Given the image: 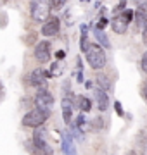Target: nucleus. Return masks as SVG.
Listing matches in <instances>:
<instances>
[{"label":"nucleus","instance_id":"f257e3e1","mask_svg":"<svg viewBox=\"0 0 147 155\" xmlns=\"http://www.w3.org/2000/svg\"><path fill=\"white\" fill-rule=\"evenodd\" d=\"M85 59L88 62V66L94 69V71H101L104 69L106 62H108V57H106V50L102 48L101 45L97 43H90L88 48L85 52Z\"/></svg>","mask_w":147,"mask_h":155},{"label":"nucleus","instance_id":"f03ea898","mask_svg":"<svg viewBox=\"0 0 147 155\" xmlns=\"http://www.w3.org/2000/svg\"><path fill=\"white\" fill-rule=\"evenodd\" d=\"M52 11V0H31L29 12H31V19L35 22H43L50 17Z\"/></svg>","mask_w":147,"mask_h":155},{"label":"nucleus","instance_id":"7ed1b4c3","mask_svg":"<svg viewBox=\"0 0 147 155\" xmlns=\"http://www.w3.org/2000/svg\"><path fill=\"white\" fill-rule=\"evenodd\" d=\"M49 116H50V110H43V109L35 107V109H31V110L23 117V126L35 127V129H36V127H40L47 119H49Z\"/></svg>","mask_w":147,"mask_h":155},{"label":"nucleus","instance_id":"20e7f679","mask_svg":"<svg viewBox=\"0 0 147 155\" xmlns=\"http://www.w3.org/2000/svg\"><path fill=\"white\" fill-rule=\"evenodd\" d=\"M33 150L36 155H50L52 147L47 140V131L45 129H35L33 133Z\"/></svg>","mask_w":147,"mask_h":155},{"label":"nucleus","instance_id":"39448f33","mask_svg":"<svg viewBox=\"0 0 147 155\" xmlns=\"http://www.w3.org/2000/svg\"><path fill=\"white\" fill-rule=\"evenodd\" d=\"M35 104L38 109H43V110H50L52 105H54V97L47 88H38L36 93H35Z\"/></svg>","mask_w":147,"mask_h":155},{"label":"nucleus","instance_id":"423d86ee","mask_svg":"<svg viewBox=\"0 0 147 155\" xmlns=\"http://www.w3.org/2000/svg\"><path fill=\"white\" fill-rule=\"evenodd\" d=\"M47 79H50V74H49L45 69H42V67L33 69L28 76L29 84H31V86H36V88H43V84L47 83Z\"/></svg>","mask_w":147,"mask_h":155},{"label":"nucleus","instance_id":"0eeeda50","mask_svg":"<svg viewBox=\"0 0 147 155\" xmlns=\"http://www.w3.org/2000/svg\"><path fill=\"white\" fill-rule=\"evenodd\" d=\"M74 98L73 95H64L61 102V109H62V119L66 124H71L73 121V114H74Z\"/></svg>","mask_w":147,"mask_h":155},{"label":"nucleus","instance_id":"6e6552de","mask_svg":"<svg viewBox=\"0 0 147 155\" xmlns=\"http://www.w3.org/2000/svg\"><path fill=\"white\" fill-rule=\"evenodd\" d=\"M59 29H61V19L56 16H50L42 26V35L50 38V36H56L59 33Z\"/></svg>","mask_w":147,"mask_h":155},{"label":"nucleus","instance_id":"1a4fd4ad","mask_svg":"<svg viewBox=\"0 0 147 155\" xmlns=\"http://www.w3.org/2000/svg\"><path fill=\"white\" fill-rule=\"evenodd\" d=\"M35 59L38 62H47L50 59V43L47 40L36 43V47H35Z\"/></svg>","mask_w":147,"mask_h":155},{"label":"nucleus","instance_id":"9d476101","mask_svg":"<svg viewBox=\"0 0 147 155\" xmlns=\"http://www.w3.org/2000/svg\"><path fill=\"white\" fill-rule=\"evenodd\" d=\"M94 97H95V102H97V107H99V110H108L109 109V95L104 91L102 88H94Z\"/></svg>","mask_w":147,"mask_h":155},{"label":"nucleus","instance_id":"9b49d317","mask_svg":"<svg viewBox=\"0 0 147 155\" xmlns=\"http://www.w3.org/2000/svg\"><path fill=\"white\" fill-rule=\"evenodd\" d=\"M62 152H64V155H76V147L73 143V134L69 131H62Z\"/></svg>","mask_w":147,"mask_h":155},{"label":"nucleus","instance_id":"f8f14e48","mask_svg":"<svg viewBox=\"0 0 147 155\" xmlns=\"http://www.w3.org/2000/svg\"><path fill=\"white\" fill-rule=\"evenodd\" d=\"M128 24H130V22L123 17V14H119V16H114V19L111 21V28H113L114 33L125 35L126 33V29H128Z\"/></svg>","mask_w":147,"mask_h":155},{"label":"nucleus","instance_id":"ddd939ff","mask_svg":"<svg viewBox=\"0 0 147 155\" xmlns=\"http://www.w3.org/2000/svg\"><path fill=\"white\" fill-rule=\"evenodd\" d=\"M135 26L138 29H144L147 26V4L137 7V11H135Z\"/></svg>","mask_w":147,"mask_h":155},{"label":"nucleus","instance_id":"4468645a","mask_svg":"<svg viewBox=\"0 0 147 155\" xmlns=\"http://www.w3.org/2000/svg\"><path fill=\"white\" fill-rule=\"evenodd\" d=\"M94 36H95V40H97V45H101L102 48H109V47H111V41H109L108 35L104 33L102 29L94 28Z\"/></svg>","mask_w":147,"mask_h":155},{"label":"nucleus","instance_id":"2eb2a0df","mask_svg":"<svg viewBox=\"0 0 147 155\" xmlns=\"http://www.w3.org/2000/svg\"><path fill=\"white\" fill-rule=\"evenodd\" d=\"M74 126L78 127V129H80V131H81L83 134L90 131V122L87 121L85 114H78V116H76V121H74Z\"/></svg>","mask_w":147,"mask_h":155},{"label":"nucleus","instance_id":"dca6fc26","mask_svg":"<svg viewBox=\"0 0 147 155\" xmlns=\"http://www.w3.org/2000/svg\"><path fill=\"white\" fill-rule=\"evenodd\" d=\"M97 84H99V88H102L106 93H109L111 90H113V83H111V78L106 76V74H99L97 76Z\"/></svg>","mask_w":147,"mask_h":155},{"label":"nucleus","instance_id":"f3484780","mask_svg":"<svg viewBox=\"0 0 147 155\" xmlns=\"http://www.w3.org/2000/svg\"><path fill=\"white\" fill-rule=\"evenodd\" d=\"M76 102H78V107L81 109V112H90L92 110L90 98H87V97H83V95H80L78 98H76Z\"/></svg>","mask_w":147,"mask_h":155},{"label":"nucleus","instance_id":"a211bd4d","mask_svg":"<svg viewBox=\"0 0 147 155\" xmlns=\"http://www.w3.org/2000/svg\"><path fill=\"white\" fill-rule=\"evenodd\" d=\"M88 33H87V26H81V41H80V48H81V52L85 54L87 48H88Z\"/></svg>","mask_w":147,"mask_h":155},{"label":"nucleus","instance_id":"6ab92c4d","mask_svg":"<svg viewBox=\"0 0 147 155\" xmlns=\"http://www.w3.org/2000/svg\"><path fill=\"white\" fill-rule=\"evenodd\" d=\"M62 71H64V64H61V62H54L50 66V71H49V74H50V78H57L61 76Z\"/></svg>","mask_w":147,"mask_h":155},{"label":"nucleus","instance_id":"aec40b11","mask_svg":"<svg viewBox=\"0 0 147 155\" xmlns=\"http://www.w3.org/2000/svg\"><path fill=\"white\" fill-rule=\"evenodd\" d=\"M108 24H111V22L106 19V16H101V17H99V21H97V26H95V28H97V29H102V31H104Z\"/></svg>","mask_w":147,"mask_h":155},{"label":"nucleus","instance_id":"412c9836","mask_svg":"<svg viewBox=\"0 0 147 155\" xmlns=\"http://www.w3.org/2000/svg\"><path fill=\"white\" fill-rule=\"evenodd\" d=\"M114 110H116V114H118L119 117H123V116H125L123 104H121V102H114Z\"/></svg>","mask_w":147,"mask_h":155},{"label":"nucleus","instance_id":"4be33fe9","mask_svg":"<svg viewBox=\"0 0 147 155\" xmlns=\"http://www.w3.org/2000/svg\"><path fill=\"white\" fill-rule=\"evenodd\" d=\"M68 0H52V9H56V11H59V9H62L64 7V4H66Z\"/></svg>","mask_w":147,"mask_h":155},{"label":"nucleus","instance_id":"5701e85b","mask_svg":"<svg viewBox=\"0 0 147 155\" xmlns=\"http://www.w3.org/2000/svg\"><path fill=\"white\" fill-rule=\"evenodd\" d=\"M140 69L147 74V50L144 52V55H142V59H140Z\"/></svg>","mask_w":147,"mask_h":155},{"label":"nucleus","instance_id":"b1692460","mask_svg":"<svg viewBox=\"0 0 147 155\" xmlns=\"http://www.w3.org/2000/svg\"><path fill=\"white\" fill-rule=\"evenodd\" d=\"M142 97L147 100V79H145V83L142 84Z\"/></svg>","mask_w":147,"mask_h":155},{"label":"nucleus","instance_id":"393cba45","mask_svg":"<svg viewBox=\"0 0 147 155\" xmlns=\"http://www.w3.org/2000/svg\"><path fill=\"white\" fill-rule=\"evenodd\" d=\"M56 57H57V59H64V57H66V52H64V50H57Z\"/></svg>","mask_w":147,"mask_h":155},{"label":"nucleus","instance_id":"a878e982","mask_svg":"<svg viewBox=\"0 0 147 155\" xmlns=\"http://www.w3.org/2000/svg\"><path fill=\"white\" fill-rule=\"evenodd\" d=\"M142 40H144V43H147V26L144 28V31H142Z\"/></svg>","mask_w":147,"mask_h":155},{"label":"nucleus","instance_id":"bb28decb","mask_svg":"<svg viewBox=\"0 0 147 155\" xmlns=\"http://www.w3.org/2000/svg\"><path fill=\"white\" fill-rule=\"evenodd\" d=\"M4 98V84H2V81H0V100Z\"/></svg>","mask_w":147,"mask_h":155},{"label":"nucleus","instance_id":"cd10ccee","mask_svg":"<svg viewBox=\"0 0 147 155\" xmlns=\"http://www.w3.org/2000/svg\"><path fill=\"white\" fill-rule=\"evenodd\" d=\"M85 88H87V90H92V88H94V84H92V81H87V83H85Z\"/></svg>","mask_w":147,"mask_h":155},{"label":"nucleus","instance_id":"c85d7f7f","mask_svg":"<svg viewBox=\"0 0 147 155\" xmlns=\"http://www.w3.org/2000/svg\"><path fill=\"white\" fill-rule=\"evenodd\" d=\"M126 155H137V152H133V150H132V152H128Z\"/></svg>","mask_w":147,"mask_h":155},{"label":"nucleus","instance_id":"c756f323","mask_svg":"<svg viewBox=\"0 0 147 155\" xmlns=\"http://www.w3.org/2000/svg\"><path fill=\"white\" fill-rule=\"evenodd\" d=\"M81 2H90V0H81Z\"/></svg>","mask_w":147,"mask_h":155}]
</instances>
